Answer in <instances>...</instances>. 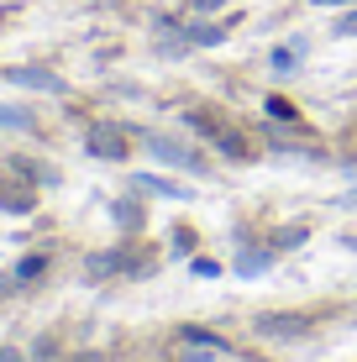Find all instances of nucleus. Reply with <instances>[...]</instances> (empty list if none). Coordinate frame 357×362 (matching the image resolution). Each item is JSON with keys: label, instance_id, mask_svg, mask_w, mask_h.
<instances>
[{"label": "nucleus", "instance_id": "nucleus-12", "mask_svg": "<svg viewBox=\"0 0 357 362\" xmlns=\"http://www.w3.org/2000/svg\"><path fill=\"white\" fill-rule=\"evenodd\" d=\"M179 336H184V346H205V352H221V346H226L221 336H211L205 326H179Z\"/></svg>", "mask_w": 357, "mask_h": 362}, {"label": "nucleus", "instance_id": "nucleus-9", "mask_svg": "<svg viewBox=\"0 0 357 362\" xmlns=\"http://www.w3.org/2000/svg\"><path fill=\"white\" fill-rule=\"evenodd\" d=\"M268 268H274V247H252V252L237 257V273H242V279H257V273H268Z\"/></svg>", "mask_w": 357, "mask_h": 362}, {"label": "nucleus", "instance_id": "nucleus-17", "mask_svg": "<svg viewBox=\"0 0 357 362\" xmlns=\"http://www.w3.org/2000/svg\"><path fill=\"white\" fill-rule=\"evenodd\" d=\"M268 116H274V121H289V127H294V121H300V110H294V105H289V100H279V95H268Z\"/></svg>", "mask_w": 357, "mask_h": 362}, {"label": "nucleus", "instance_id": "nucleus-3", "mask_svg": "<svg viewBox=\"0 0 357 362\" xmlns=\"http://www.w3.org/2000/svg\"><path fill=\"white\" fill-rule=\"evenodd\" d=\"M142 142H147V153H158L168 168H184V173H211V168H205V158L194 153L189 142H174V136H158V132H147Z\"/></svg>", "mask_w": 357, "mask_h": 362}, {"label": "nucleus", "instance_id": "nucleus-25", "mask_svg": "<svg viewBox=\"0 0 357 362\" xmlns=\"http://www.w3.org/2000/svg\"><path fill=\"white\" fill-rule=\"evenodd\" d=\"M315 6H352V0H315Z\"/></svg>", "mask_w": 357, "mask_h": 362}, {"label": "nucleus", "instance_id": "nucleus-19", "mask_svg": "<svg viewBox=\"0 0 357 362\" xmlns=\"http://www.w3.org/2000/svg\"><path fill=\"white\" fill-rule=\"evenodd\" d=\"M357 32V11H347V16H336V37H352Z\"/></svg>", "mask_w": 357, "mask_h": 362}, {"label": "nucleus", "instance_id": "nucleus-11", "mask_svg": "<svg viewBox=\"0 0 357 362\" xmlns=\"http://www.w3.org/2000/svg\"><path fill=\"white\" fill-rule=\"evenodd\" d=\"M0 127H11V132H37V116H32V110H21V105H0Z\"/></svg>", "mask_w": 357, "mask_h": 362}, {"label": "nucleus", "instance_id": "nucleus-4", "mask_svg": "<svg viewBox=\"0 0 357 362\" xmlns=\"http://www.w3.org/2000/svg\"><path fill=\"white\" fill-rule=\"evenodd\" d=\"M0 210H6V216H32L37 210V184L21 179L16 168H6L0 173Z\"/></svg>", "mask_w": 357, "mask_h": 362}, {"label": "nucleus", "instance_id": "nucleus-10", "mask_svg": "<svg viewBox=\"0 0 357 362\" xmlns=\"http://www.w3.org/2000/svg\"><path fill=\"white\" fill-rule=\"evenodd\" d=\"M184 42H189V47H216V42H226V27L194 21V27H184Z\"/></svg>", "mask_w": 357, "mask_h": 362}, {"label": "nucleus", "instance_id": "nucleus-13", "mask_svg": "<svg viewBox=\"0 0 357 362\" xmlns=\"http://www.w3.org/2000/svg\"><path fill=\"white\" fill-rule=\"evenodd\" d=\"M137 194H163V199H179L184 189H179V184H168V179H158V173H142V179H137Z\"/></svg>", "mask_w": 357, "mask_h": 362}, {"label": "nucleus", "instance_id": "nucleus-1", "mask_svg": "<svg viewBox=\"0 0 357 362\" xmlns=\"http://www.w3.org/2000/svg\"><path fill=\"white\" fill-rule=\"evenodd\" d=\"M184 127L200 132L205 142H216L221 153L231 158V163H252V158H257V142H252V136L242 132L231 116H221L216 105H189V110H184Z\"/></svg>", "mask_w": 357, "mask_h": 362}, {"label": "nucleus", "instance_id": "nucleus-15", "mask_svg": "<svg viewBox=\"0 0 357 362\" xmlns=\"http://www.w3.org/2000/svg\"><path fill=\"white\" fill-rule=\"evenodd\" d=\"M11 168H16L21 179H32V184H53L58 179V173H47L42 163H32V158H11Z\"/></svg>", "mask_w": 357, "mask_h": 362}, {"label": "nucleus", "instance_id": "nucleus-18", "mask_svg": "<svg viewBox=\"0 0 357 362\" xmlns=\"http://www.w3.org/2000/svg\"><path fill=\"white\" fill-rule=\"evenodd\" d=\"M174 247H179V252H194V231L189 226H174Z\"/></svg>", "mask_w": 357, "mask_h": 362}, {"label": "nucleus", "instance_id": "nucleus-6", "mask_svg": "<svg viewBox=\"0 0 357 362\" xmlns=\"http://www.w3.org/2000/svg\"><path fill=\"white\" fill-rule=\"evenodd\" d=\"M310 331H315L310 315H257V336H268V341H300Z\"/></svg>", "mask_w": 357, "mask_h": 362}, {"label": "nucleus", "instance_id": "nucleus-8", "mask_svg": "<svg viewBox=\"0 0 357 362\" xmlns=\"http://www.w3.org/2000/svg\"><path fill=\"white\" fill-rule=\"evenodd\" d=\"M110 221H116L121 231H142L147 226V205L142 199H116V205H110Z\"/></svg>", "mask_w": 357, "mask_h": 362}, {"label": "nucleus", "instance_id": "nucleus-24", "mask_svg": "<svg viewBox=\"0 0 357 362\" xmlns=\"http://www.w3.org/2000/svg\"><path fill=\"white\" fill-rule=\"evenodd\" d=\"M74 362H100V357H95V352H79V357H74Z\"/></svg>", "mask_w": 357, "mask_h": 362}, {"label": "nucleus", "instance_id": "nucleus-14", "mask_svg": "<svg viewBox=\"0 0 357 362\" xmlns=\"http://www.w3.org/2000/svg\"><path fill=\"white\" fill-rule=\"evenodd\" d=\"M42 273H47V252H27L16 263V284H32V279H42Z\"/></svg>", "mask_w": 357, "mask_h": 362}, {"label": "nucleus", "instance_id": "nucleus-16", "mask_svg": "<svg viewBox=\"0 0 357 362\" xmlns=\"http://www.w3.org/2000/svg\"><path fill=\"white\" fill-rule=\"evenodd\" d=\"M305 236H310V226H284V231L268 236V247H274V252H279V247H300Z\"/></svg>", "mask_w": 357, "mask_h": 362}, {"label": "nucleus", "instance_id": "nucleus-5", "mask_svg": "<svg viewBox=\"0 0 357 362\" xmlns=\"http://www.w3.org/2000/svg\"><path fill=\"white\" fill-rule=\"evenodd\" d=\"M84 147H90V158H105V163H127L131 158V136L121 127H95L84 136Z\"/></svg>", "mask_w": 357, "mask_h": 362}, {"label": "nucleus", "instance_id": "nucleus-7", "mask_svg": "<svg viewBox=\"0 0 357 362\" xmlns=\"http://www.w3.org/2000/svg\"><path fill=\"white\" fill-rule=\"evenodd\" d=\"M0 79L27 84V90H64V79H58V74H47V69H0Z\"/></svg>", "mask_w": 357, "mask_h": 362}, {"label": "nucleus", "instance_id": "nucleus-20", "mask_svg": "<svg viewBox=\"0 0 357 362\" xmlns=\"http://www.w3.org/2000/svg\"><path fill=\"white\" fill-rule=\"evenodd\" d=\"M194 273H200V279H216L221 263H211V257H194Z\"/></svg>", "mask_w": 357, "mask_h": 362}, {"label": "nucleus", "instance_id": "nucleus-2", "mask_svg": "<svg viewBox=\"0 0 357 362\" xmlns=\"http://www.w3.org/2000/svg\"><path fill=\"white\" fill-rule=\"evenodd\" d=\"M147 247H105V252H95L90 263H84V273L90 279H110V273H147L153 263H147Z\"/></svg>", "mask_w": 357, "mask_h": 362}, {"label": "nucleus", "instance_id": "nucleus-21", "mask_svg": "<svg viewBox=\"0 0 357 362\" xmlns=\"http://www.w3.org/2000/svg\"><path fill=\"white\" fill-rule=\"evenodd\" d=\"M216 6H226V0H189V11H194V16H205V11H216Z\"/></svg>", "mask_w": 357, "mask_h": 362}, {"label": "nucleus", "instance_id": "nucleus-22", "mask_svg": "<svg viewBox=\"0 0 357 362\" xmlns=\"http://www.w3.org/2000/svg\"><path fill=\"white\" fill-rule=\"evenodd\" d=\"M0 362H27V357H21L16 346H0Z\"/></svg>", "mask_w": 357, "mask_h": 362}, {"label": "nucleus", "instance_id": "nucleus-23", "mask_svg": "<svg viewBox=\"0 0 357 362\" xmlns=\"http://www.w3.org/2000/svg\"><path fill=\"white\" fill-rule=\"evenodd\" d=\"M6 289H21V284H16V273H6V279H0V294H6Z\"/></svg>", "mask_w": 357, "mask_h": 362}]
</instances>
